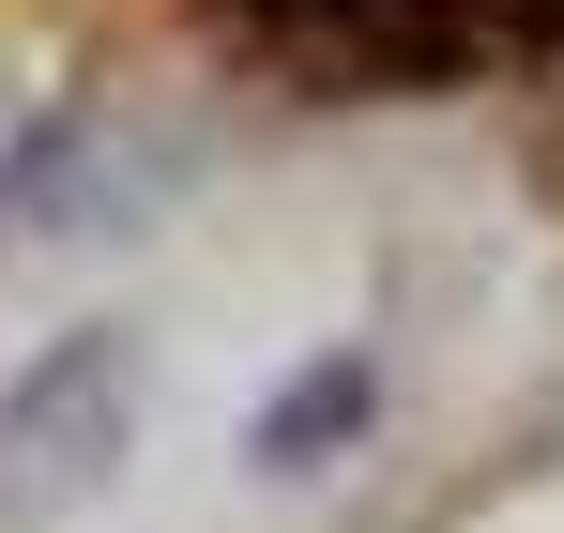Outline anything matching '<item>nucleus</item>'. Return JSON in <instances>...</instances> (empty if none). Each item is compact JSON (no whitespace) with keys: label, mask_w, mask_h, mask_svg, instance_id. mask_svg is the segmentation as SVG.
Instances as JSON below:
<instances>
[{"label":"nucleus","mask_w":564,"mask_h":533,"mask_svg":"<svg viewBox=\"0 0 564 533\" xmlns=\"http://www.w3.org/2000/svg\"><path fill=\"white\" fill-rule=\"evenodd\" d=\"M138 443V351L122 336H62L46 366H15V396H0V533H46L107 503V472Z\"/></svg>","instance_id":"1"},{"label":"nucleus","mask_w":564,"mask_h":533,"mask_svg":"<svg viewBox=\"0 0 564 533\" xmlns=\"http://www.w3.org/2000/svg\"><path fill=\"white\" fill-rule=\"evenodd\" d=\"M367 412H381V366H367V351H321V366H290L275 396H260V427H245V472L305 488V472H336V457L367 443Z\"/></svg>","instance_id":"2"}]
</instances>
